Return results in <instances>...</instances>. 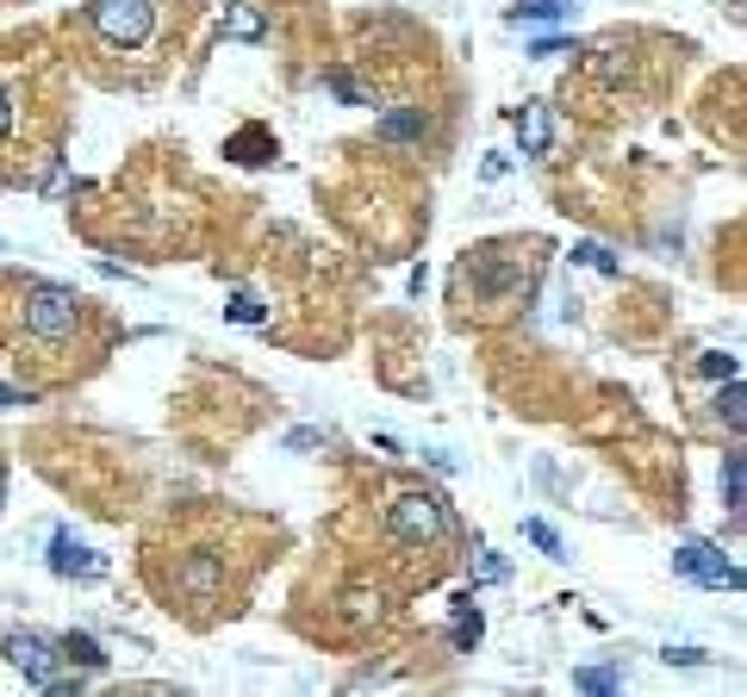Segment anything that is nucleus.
<instances>
[{"label":"nucleus","instance_id":"obj_1","mask_svg":"<svg viewBox=\"0 0 747 697\" xmlns=\"http://www.w3.org/2000/svg\"><path fill=\"white\" fill-rule=\"evenodd\" d=\"M94 305L57 281H26L13 286V362L32 355L38 381H63L75 374V355H94Z\"/></svg>","mask_w":747,"mask_h":697},{"label":"nucleus","instance_id":"obj_2","mask_svg":"<svg viewBox=\"0 0 747 697\" xmlns=\"http://www.w3.org/2000/svg\"><path fill=\"white\" fill-rule=\"evenodd\" d=\"M386 529H393L398 548H436V542L455 529V523H448V498L443 492H424V486L398 492L393 511H386Z\"/></svg>","mask_w":747,"mask_h":697},{"label":"nucleus","instance_id":"obj_3","mask_svg":"<svg viewBox=\"0 0 747 697\" xmlns=\"http://www.w3.org/2000/svg\"><path fill=\"white\" fill-rule=\"evenodd\" d=\"M162 19V0H88V32L107 50H138L150 44Z\"/></svg>","mask_w":747,"mask_h":697},{"label":"nucleus","instance_id":"obj_4","mask_svg":"<svg viewBox=\"0 0 747 697\" xmlns=\"http://www.w3.org/2000/svg\"><path fill=\"white\" fill-rule=\"evenodd\" d=\"M169 592H175L181 604H224V592H231L224 555H212V548H193V555H181L175 573H169Z\"/></svg>","mask_w":747,"mask_h":697},{"label":"nucleus","instance_id":"obj_5","mask_svg":"<svg viewBox=\"0 0 747 697\" xmlns=\"http://www.w3.org/2000/svg\"><path fill=\"white\" fill-rule=\"evenodd\" d=\"M0 648H7V660H13L19 673H26V679H32V685L57 679V660H63V654H57V642H50V635L13 629V635H7V642H0Z\"/></svg>","mask_w":747,"mask_h":697},{"label":"nucleus","instance_id":"obj_6","mask_svg":"<svg viewBox=\"0 0 747 697\" xmlns=\"http://www.w3.org/2000/svg\"><path fill=\"white\" fill-rule=\"evenodd\" d=\"M673 567H679L685 579H698V586H741V573L723 560L716 542H685L679 555H673Z\"/></svg>","mask_w":747,"mask_h":697},{"label":"nucleus","instance_id":"obj_7","mask_svg":"<svg viewBox=\"0 0 747 697\" xmlns=\"http://www.w3.org/2000/svg\"><path fill=\"white\" fill-rule=\"evenodd\" d=\"M50 573H63V579H100L107 560H100L94 548H81L69 529H57V536H50Z\"/></svg>","mask_w":747,"mask_h":697},{"label":"nucleus","instance_id":"obj_8","mask_svg":"<svg viewBox=\"0 0 747 697\" xmlns=\"http://www.w3.org/2000/svg\"><path fill=\"white\" fill-rule=\"evenodd\" d=\"M548 138H555V119H548L542 100H529V107L517 112V143H524V156L542 162V156H548Z\"/></svg>","mask_w":747,"mask_h":697},{"label":"nucleus","instance_id":"obj_9","mask_svg":"<svg viewBox=\"0 0 747 697\" xmlns=\"http://www.w3.org/2000/svg\"><path fill=\"white\" fill-rule=\"evenodd\" d=\"M57 654H63L69 666H81V673H100V666H107V654H100V642H94V635H81V629H69L63 642H57Z\"/></svg>","mask_w":747,"mask_h":697},{"label":"nucleus","instance_id":"obj_10","mask_svg":"<svg viewBox=\"0 0 747 697\" xmlns=\"http://www.w3.org/2000/svg\"><path fill=\"white\" fill-rule=\"evenodd\" d=\"M567 7H573V0H517V7H511V26H524V19H529V26H555V19H567Z\"/></svg>","mask_w":747,"mask_h":697},{"label":"nucleus","instance_id":"obj_11","mask_svg":"<svg viewBox=\"0 0 747 697\" xmlns=\"http://www.w3.org/2000/svg\"><path fill=\"white\" fill-rule=\"evenodd\" d=\"M224 156H238V162H269L274 143H269V131H262V125H250V131H238V138L224 143Z\"/></svg>","mask_w":747,"mask_h":697},{"label":"nucleus","instance_id":"obj_12","mask_svg":"<svg viewBox=\"0 0 747 697\" xmlns=\"http://www.w3.org/2000/svg\"><path fill=\"white\" fill-rule=\"evenodd\" d=\"M480 629H486V617L474 610V598H462V604H455V623H448V635H455V648H474V642H480Z\"/></svg>","mask_w":747,"mask_h":697},{"label":"nucleus","instance_id":"obj_13","mask_svg":"<svg viewBox=\"0 0 747 697\" xmlns=\"http://www.w3.org/2000/svg\"><path fill=\"white\" fill-rule=\"evenodd\" d=\"M381 138H424V107L386 112V119H381Z\"/></svg>","mask_w":747,"mask_h":697},{"label":"nucleus","instance_id":"obj_14","mask_svg":"<svg viewBox=\"0 0 747 697\" xmlns=\"http://www.w3.org/2000/svg\"><path fill=\"white\" fill-rule=\"evenodd\" d=\"M573 685H579V691H617L623 673H605V666H592V673H573Z\"/></svg>","mask_w":747,"mask_h":697},{"label":"nucleus","instance_id":"obj_15","mask_svg":"<svg viewBox=\"0 0 747 697\" xmlns=\"http://www.w3.org/2000/svg\"><path fill=\"white\" fill-rule=\"evenodd\" d=\"M723 498H729V511H741V455L723 461Z\"/></svg>","mask_w":747,"mask_h":697},{"label":"nucleus","instance_id":"obj_16","mask_svg":"<svg viewBox=\"0 0 747 697\" xmlns=\"http://www.w3.org/2000/svg\"><path fill=\"white\" fill-rule=\"evenodd\" d=\"M524 536L536 542L542 555H561V536H555V529H548V523H542V517H529V523H524Z\"/></svg>","mask_w":747,"mask_h":697},{"label":"nucleus","instance_id":"obj_17","mask_svg":"<svg viewBox=\"0 0 747 697\" xmlns=\"http://www.w3.org/2000/svg\"><path fill=\"white\" fill-rule=\"evenodd\" d=\"M224 32H231V38H262V19H255V13H231V19H224Z\"/></svg>","mask_w":747,"mask_h":697},{"label":"nucleus","instance_id":"obj_18","mask_svg":"<svg viewBox=\"0 0 747 697\" xmlns=\"http://www.w3.org/2000/svg\"><path fill=\"white\" fill-rule=\"evenodd\" d=\"M474 573L486 579V586H493V579H505V560H498L493 548H480V567H474Z\"/></svg>","mask_w":747,"mask_h":697},{"label":"nucleus","instance_id":"obj_19","mask_svg":"<svg viewBox=\"0 0 747 697\" xmlns=\"http://www.w3.org/2000/svg\"><path fill=\"white\" fill-rule=\"evenodd\" d=\"M660 660H667V666H704L710 654H704V648H667Z\"/></svg>","mask_w":747,"mask_h":697},{"label":"nucleus","instance_id":"obj_20","mask_svg":"<svg viewBox=\"0 0 747 697\" xmlns=\"http://www.w3.org/2000/svg\"><path fill=\"white\" fill-rule=\"evenodd\" d=\"M704 374H723V381H735V355H704Z\"/></svg>","mask_w":747,"mask_h":697},{"label":"nucleus","instance_id":"obj_21","mask_svg":"<svg viewBox=\"0 0 747 697\" xmlns=\"http://www.w3.org/2000/svg\"><path fill=\"white\" fill-rule=\"evenodd\" d=\"M0 492H7V467H0Z\"/></svg>","mask_w":747,"mask_h":697}]
</instances>
